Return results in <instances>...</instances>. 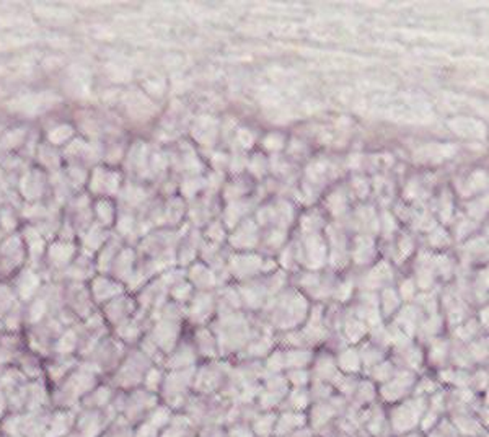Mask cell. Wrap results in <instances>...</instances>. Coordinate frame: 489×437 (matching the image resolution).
Returning <instances> with one entry per match:
<instances>
[{"label":"cell","instance_id":"6da1fadb","mask_svg":"<svg viewBox=\"0 0 489 437\" xmlns=\"http://www.w3.org/2000/svg\"><path fill=\"white\" fill-rule=\"evenodd\" d=\"M25 245L20 237H10L0 245V266L7 273L15 270L17 265H20L25 258Z\"/></svg>","mask_w":489,"mask_h":437},{"label":"cell","instance_id":"7a4b0ae2","mask_svg":"<svg viewBox=\"0 0 489 437\" xmlns=\"http://www.w3.org/2000/svg\"><path fill=\"white\" fill-rule=\"evenodd\" d=\"M75 252H77V247L74 242L61 238L52 243L49 250H47V258H49V263L51 265H54V268H65L69 266L72 258L75 256Z\"/></svg>","mask_w":489,"mask_h":437},{"label":"cell","instance_id":"3957f363","mask_svg":"<svg viewBox=\"0 0 489 437\" xmlns=\"http://www.w3.org/2000/svg\"><path fill=\"white\" fill-rule=\"evenodd\" d=\"M42 173L33 170L25 175L20 181V190L23 196L30 201H36L45 191V180H42Z\"/></svg>","mask_w":489,"mask_h":437},{"label":"cell","instance_id":"277c9868","mask_svg":"<svg viewBox=\"0 0 489 437\" xmlns=\"http://www.w3.org/2000/svg\"><path fill=\"white\" fill-rule=\"evenodd\" d=\"M40 284H41L40 276H38L33 270H25L20 276H18L17 292L23 297V299H28V297L35 294Z\"/></svg>","mask_w":489,"mask_h":437},{"label":"cell","instance_id":"5b68a950","mask_svg":"<svg viewBox=\"0 0 489 437\" xmlns=\"http://www.w3.org/2000/svg\"><path fill=\"white\" fill-rule=\"evenodd\" d=\"M45 240L40 235V232L35 227H28L25 230V250L30 253L31 258L41 256L42 252H45Z\"/></svg>","mask_w":489,"mask_h":437},{"label":"cell","instance_id":"8992f818","mask_svg":"<svg viewBox=\"0 0 489 437\" xmlns=\"http://www.w3.org/2000/svg\"><path fill=\"white\" fill-rule=\"evenodd\" d=\"M74 136V129H72L69 124H59V126H56L52 131H49L47 134V139H49L51 144H64L69 141V139Z\"/></svg>","mask_w":489,"mask_h":437},{"label":"cell","instance_id":"52a82bcc","mask_svg":"<svg viewBox=\"0 0 489 437\" xmlns=\"http://www.w3.org/2000/svg\"><path fill=\"white\" fill-rule=\"evenodd\" d=\"M97 214L103 224L109 225L113 222V208L108 199H100V203H97Z\"/></svg>","mask_w":489,"mask_h":437},{"label":"cell","instance_id":"ba28073f","mask_svg":"<svg viewBox=\"0 0 489 437\" xmlns=\"http://www.w3.org/2000/svg\"><path fill=\"white\" fill-rule=\"evenodd\" d=\"M0 222H2L3 229L10 230L12 227H15V217H13L12 210H2V214H0Z\"/></svg>","mask_w":489,"mask_h":437}]
</instances>
